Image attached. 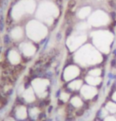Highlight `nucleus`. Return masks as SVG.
Instances as JSON below:
<instances>
[{
  "label": "nucleus",
  "instance_id": "f257e3e1",
  "mask_svg": "<svg viewBox=\"0 0 116 121\" xmlns=\"http://www.w3.org/2000/svg\"><path fill=\"white\" fill-rule=\"evenodd\" d=\"M28 117V109L23 104H18L17 107L14 109V118H15L17 120H26Z\"/></svg>",
  "mask_w": 116,
  "mask_h": 121
},
{
  "label": "nucleus",
  "instance_id": "f03ea898",
  "mask_svg": "<svg viewBox=\"0 0 116 121\" xmlns=\"http://www.w3.org/2000/svg\"><path fill=\"white\" fill-rule=\"evenodd\" d=\"M80 93L82 97H84L85 99H92V97H94L97 93L96 89L92 86H84L81 87Z\"/></svg>",
  "mask_w": 116,
  "mask_h": 121
},
{
  "label": "nucleus",
  "instance_id": "7ed1b4c3",
  "mask_svg": "<svg viewBox=\"0 0 116 121\" xmlns=\"http://www.w3.org/2000/svg\"><path fill=\"white\" fill-rule=\"evenodd\" d=\"M83 85V82L81 80H75V81L70 82L69 83H68V91L69 93H72L73 91L78 90L82 87Z\"/></svg>",
  "mask_w": 116,
  "mask_h": 121
},
{
  "label": "nucleus",
  "instance_id": "20e7f679",
  "mask_svg": "<svg viewBox=\"0 0 116 121\" xmlns=\"http://www.w3.org/2000/svg\"><path fill=\"white\" fill-rule=\"evenodd\" d=\"M69 104L73 107L74 108H80L84 104L83 100L79 96H73L72 95L71 98H70Z\"/></svg>",
  "mask_w": 116,
  "mask_h": 121
},
{
  "label": "nucleus",
  "instance_id": "39448f33",
  "mask_svg": "<svg viewBox=\"0 0 116 121\" xmlns=\"http://www.w3.org/2000/svg\"><path fill=\"white\" fill-rule=\"evenodd\" d=\"M107 108L109 110L111 113H115L116 112V104L112 103V102H109L107 104Z\"/></svg>",
  "mask_w": 116,
  "mask_h": 121
},
{
  "label": "nucleus",
  "instance_id": "423d86ee",
  "mask_svg": "<svg viewBox=\"0 0 116 121\" xmlns=\"http://www.w3.org/2000/svg\"><path fill=\"white\" fill-rule=\"evenodd\" d=\"M87 81L91 85H97V84H99L100 82V79L99 78H92V77L87 78Z\"/></svg>",
  "mask_w": 116,
  "mask_h": 121
},
{
  "label": "nucleus",
  "instance_id": "0eeeda50",
  "mask_svg": "<svg viewBox=\"0 0 116 121\" xmlns=\"http://www.w3.org/2000/svg\"><path fill=\"white\" fill-rule=\"evenodd\" d=\"M10 43V39L9 38V36H4V44H6V45H8Z\"/></svg>",
  "mask_w": 116,
  "mask_h": 121
},
{
  "label": "nucleus",
  "instance_id": "6e6552de",
  "mask_svg": "<svg viewBox=\"0 0 116 121\" xmlns=\"http://www.w3.org/2000/svg\"><path fill=\"white\" fill-rule=\"evenodd\" d=\"M104 121H116V119L114 116H107L104 119Z\"/></svg>",
  "mask_w": 116,
  "mask_h": 121
},
{
  "label": "nucleus",
  "instance_id": "1a4fd4ad",
  "mask_svg": "<svg viewBox=\"0 0 116 121\" xmlns=\"http://www.w3.org/2000/svg\"><path fill=\"white\" fill-rule=\"evenodd\" d=\"M75 4H76V2H75L74 0H72V1H70L69 3V6L70 8H72L75 6Z\"/></svg>",
  "mask_w": 116,
  "mask_h": 121
},
{
  "label": "nucleus",
  "instance_id": "9d476101",
  "mask_svg": "<svg viewBox=\"0 0 116 121\" xmlns=\"http://www.w3.org/2000/svg\"><path fill=\"white\" fill-rule=\"evenodd\" d=\"M109 5L111 6V8H116V4L114 3L113 1H110V2H109Z\"/></svg>",
  "mask_w": 116,
  "mask_h": 121
},
{
  "label": "nucleus",
  "instance_id": "9b49d317",
  "mask_svg": "<svg viewBox=\"0 0 116 121\" xmlns=\"http://www.w3.org/2000/svg\"><path fill=\"white\" fill-rule=\"evenodd\" d=\"M17 120H16L15 118H14L13 116H10L9 118H7V119H6V120L5 121H16Z\"/></svg>",
  "mask_w": 116,
  "mask_h": 121
},
{
  "label": "nucleus",
  "instance_id": "f8f14e48",
  "mask_svg": "<svg viewBox=\"0 0 116 121\" xmlns=\"http://www.w3.org/2000/svg\"><path fill=\"white\" fill-rule=\"evenodd\" d=\"M53 106H49V108H48V113H51V112L53 111Z\"/></svg>",
  "mask_w": 116,
  "mask_h": 121
},
{
  "label": "nucleus",
  "instance_id": "ddd939ff",
  "mask_svg": "<svg viewBox=\"0 0 116 121\" xmlns=\"http://www.w3.org/2000/svg\"><path fill=\"white\" fill-rule=\"evenodd\" d=\"M111 17H112L113 19L115 20V17H116V13H115V12H111Z\"/></svg>",
  "mask_w": 116,
  "mask_h": 121
},
{
  "label": "nucleus",
  "instance_id": "4468645a",
  "mask_svg": "<svg viewBox=\"0 0 116 121\" xmlns=\"http://www.w3.org/2000/svg\"><path fill=\"white\" fill-rule=\"evenodd\" d=\"M60 38H61V35H60V33H58L57 35H56V39H57L58 40H60Z\"/></svg>",
  "mask_w": 116,
  "mask_h": 121
},
{
  "label": "nucleus",
  "instance_id": "2eb2a0df",
  "mask_svg": "<svg viewBox=\"0 0 116 121\" xmlns=\"http://www.w3.org/2000/svg\"><path fill=\"white\" fill-rule=\"evenodd\" d=\"M113 99L116 101V92H115V93H114V95H113Z\"/></svg>",
  "mask_w": 116,
  "mask_h": 121
},
{
  "label": "nucleus",
  "instance_id": "dca6fc26",
  "mask_svg": "<svg viewBox=\"0 0 116 121\" xmlns=\"http://www.w3.org/2000/svg\"><path fill=\"white\" fill-rule=\"evenodd\" d=\"M22 121H29L28 120H22Z\"/></svg>",
  "mask_w": 116,
  "mask_h": 121
},
{
  "label": "nucleus",
  "instance_id": "f3484780",
  "mask_svg": "<svg viewBox=\"0 0 116 121\" xmlns=\"http://www.w3.org/2000/svg\"><path fill=\"white\" fill-rule=\"evenodd\" d=\"M115 52V54L116 55V50H115V52Z\"/></svg>",
  "mask_w": 116,
  "mask_h": 121
}]
</instances>
